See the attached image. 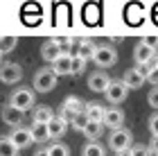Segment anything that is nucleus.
I'll list each match as a JSON object with an SVG mask.
<instances>
[{
    "mask_svg": "<svg viewBox=\"0 0 158 156\" xmlns=\"http://www.w3.org/2000/svg\"><path fill=\"white\" fill-rule=\"evenodd\" d=\"M36 104V95H34V91L32 88H16L14 93L9 95V106H14V109H18V111H30L32 106Z\"/></svg>",
    "mask_w": 158,
    "mask_h": 156,
    "instance_id": "nucleus-1",
    "label": "nucleus"
},
{
    "mask_svg": "<svg viewBox=\"0 0 158 156\" xmlns=\"http://www.w3.org/2000/svg\"><path fill=\"white\" fill-rule=\"evenodd\" d=\"M56 82H59V77L52 73V68H41L34 75V93H50L56 88Z\"/></svg>",
    "mask_w": 158,
    "mask_h": 156,
    "instance_id": "nucleus-2",
    "label": "nucleus"
},
{
    "mask_svg": "<svg viewBox=\"0 0 158 156\" xmlns=\"http://www.w3.org/2000/svg\"><path fill=\"white\" fill-rule=\"evenodd\" d=\"M131 140H133V133H131V129L122 127V129L111 131V136H109V147H111V150L118 154V152L131 150Z\"/></svg>",
    "mask_w": 158,
    "mask_h": 156,
    "instance_id": "nucleus-3",
    "label": "nucleus"
},
{
    "mask_svg": "<svg viewBox=\"0 0 158 156\" xmlns=\"http://www.w3.org/2000/svg\"><path fill=\"white\" fill-rule=\"evenodd\" d=\"M93 61H95L99 68H111V66L118 63V50L113 45H97L95 54H93Z\"/></svg>",
    "mask_w": 158,
    "mask_h": 156,
    "instance_id": "nucleus-4",
    "label": "nucleus"
},
{
    "mask_svg": "<svg viewBox=\"0 0 158 156\" xmlns=\"http://www.w3.org/2000/svg\"><path fill=\"white\" fill-rule=\"evenodd\" d=\"M23 79V68L16 61H2L0 63V82L2 84H16Z\"/></svg>",
    "mask_w": 158,
    "mask_h": 156,
    "instance_id": "nucleus-5",
    "label": "nucleus"
},
{
    "mask_svg": "<svg viewBox=\"0 0 158 156\" xmlns=\"http://www.w3.org/2000/svg\"><path fill=\"white\" fill-rule=\"evenodd\" d=\"M104 95H106V100H109L111 104H120V102L127 100L129 88L122 84V79H111V84H109L106 91H104Z\"/></svg>",
    "mask_w": 158,
    "mask_h": 156,
    "instance_id": "nucleus-6",
    "label": "nucleus"
},
{
    "mask_svg": "<svg viewBox=\"0 0 158 156\" xmlns=\"http://www.w3.org/2000/svg\"><path fill=\"white\" fill-rule=\"evenodd\" d=\"M147 70H149V66H145V68H129L127 73H124V77H122V84H124L127 88H140L142 84H145L147 79Z\"/></svg>",
    "mask_w": 158,
    "mask_h": 156,
    "instance_id": "nucleus-7",
    "label": "nucleus"
},
{
    "mask_svg": "<svg viewBox=\"0 0 158 156\" xmlns=\"http://www.w3.org/2000/svg\"><path fill=\"white\" fill-rule=\"evenodd\" d=\"M102 124H104V127H109L111 131H115V129H122V127H124V111H122V109H118V106L104 109Z\"/></svg>",
    "mask_w": 158,
    "mask_h": 156,
    "instance_id": "nucleus-8",
    "label": "nucleus"
},
{
    "mask_svg": "<svg viewBox=\"0 0 158 156\" xmlns=\"http://www.w3.org/2000/svg\"><path fill=\"white\" fill-rule=\"evenodd\" d=\"M9 140L14 143L16 150H25V147H30L34 140H32V133H30V127H14L11 133H9Z\"/></svg>",
    "mask_w": 158,
    "mask_h": 156,
    "instance_id": "nucleus-9",
    "label": "nucleus"
},
{
    "mask_svg": "<svg viewBox=\"0 0 158 156\" xmlns=\"http://www.w3.org/2000/svg\"><path fill=\"white\" fill-rule=\"evenodd\" d=\"M61 54H63V52H61V43H59V39H48L45 43L41 45V57H43V59H45L48 63H54Z\"/></svg>",
    "mask_w": 158,
    "mask_h": 156,
    "instance_id": "nucleus-10",
    "label": "nucleus"
},
{
    "mask_svg": "<svg viewBox=\"0 0 158 156\" xmlns=\"http://www.w3.org/2000/svg\"><path fill=\"white\" fill-rule=\"evenodd\" d=\"M109 84H111V77L106 75L104 70H95V73L88 75V88L93 93H104Z\"/></svg>",
    "mask_w": 158,
    "mask_h": 156,
    "instance_id": "nucleus-11",
    "label": "nucleus"
},
{
    "mask_svg": "<svg viewBox=\"0 0 158 156\" xmlns=\"http://www.w3.org/2000/svg\"><path fill=\"white\" fill-rule=\"evenodd\" d=\"M154 57H156V50H152V48H149V45H145L142 41H140L138 45H135V50H133V59H135V63H138L140 68L152 66Z\"/></svg>",
    "mask_w": 158,
    "mask_h": 156,
    "instance_id": "nucleus-12",
    "label": "nucleus"
},
{
    "mask_svg": "<svg viewBox=\"0 0 158 156\" xmlns=\"http://www.w3.org/2000/svg\"><path fill=\"white\" fill-rule=\"evenodd\" d=\"M0 118H2L5 124H9L11 129H14V127H20V122L25 120V113L7 104V106H2V111H0Z\"/></svg>",
    "mask_w": 158,
    "mask_h": 156,
    "instance_id": "nucleus-13",
    "label": "nucleus"
},
{
    "mask_svg": "<svg viewBox=\"0 0 158 156\" xmlns=\"http://www.w3.org/2000/svg\"><path fill=\"white\" fill-rule=\"evenodd\" d=\"M95 48L97 45L93 43L90 39H81V41H77L73 57H79L81 61H88V59H93V54H95Z\"/></svg>",
    "mask_w": 158,
    "mask_h": 156,
    "instance_id": "nucleus-14",
    "label": "nucleus"
},
{
    "mask_svg": "<svg viewBox=\"0 0 158 156\" xmlns=\"http://www.w3.org/2000/svg\"><path fill=\"white\" fill-rule=\"evenodd\" d=\"M45 127H48V136L52 138V140L63 138V136H66V131H68V124L63 122L61 118H56V116H54L52 120H50V122H48Z\"/></svg>",
    "mask_w": 158,
    "mask_h": 156,
    "instance_id": "nucleus-15",
    "label": "nucleus"
},
{
    "mask_svg": "<svg viewBox=\"0 0 158 156\" xmlns=\"http://www.w3.org/2000/svg\"><path fill=\"white\" fill-rule=\"evenodd\" d=\"M81 133L86 136V140H88V143H95V140L104 133V124H102V122H90V120H88Z\"/></svg>",
    "mask_w": 158,
    "mask_h": 156,
    "instance_id": "nucleus-16",
    "label": "nucleus"
},
{
    "mask_svg": "<svg viewBox=\"0 0 158 156\" xmlns=\"http://www.w3.org/2000/svg\"><path fill=\"white\" fill-rule=\"evenodd\" d=\"M63 109H68L70 113H75V116H79V113H84L86 111V102L84 100H79L77 95H68L66 100H63Z\"/></svg>",
    "mask_w": 158,
    "mask_h": 156,
    "instance_id": "nucleus-17",
    "label": "nucleus"
},
{
    "mask_svg": "<svg viewBox=\"0 0 158 156\" xmlns=\"http://www.w3.org/2000/svg\"><path fill=\"white\" fill-rule=\"evenodd\" d=\"M70 59H73V57H70V54H61L59 59H56V61L52 63V73H54L56 77L70 75Z\"/></svg>",
    "mask_w": 158,
    "mask_h": 156,
    "instance_id": "nucleus-18",
    "label": "nucleus"
},
{
    "mask_svg": "<svg viewBox=\"0 0 158 156\" xmlns=\"http://www.w3.org/2000/svg\"><path fill=\"white\" fill-rule=\"evenodd\" d=\"M84 113H86V118H88L90 122H102V118H104V106L97 104V102H88Z\"/></svg>",
    "mask_w": 158,
    "mask_h": 156,
    "instance_id": "nucleus-19",
    "label": "nucleus"
},
{
    "mask_svg": "<svg viewBox=\"0 0 158 156\" xmlns=\"http://www.w3.org/2000/svg\"><path fill=\"white\" fill-rule=\"evenodd\" d=\"M30 133H32V140H34V143H45V140H50V136H48V127L41 124V122H32Z\"/></svg>",
    "mask_w": 158,
    "mask_h": 156,
    "instance_id": "nucleus-20",
    "label": "nucleus"
},
{
    "mask_svg": "<svg viewBox=\"0 0 158 156\" xmlns=\"http://www.w3.org/2000/svg\"><path fill=\"white\" fill-rule=\"evenodd\" d=\"M52 118H54V113H52V109H50V106H39V109H34V120H32V122L48 124Z\"/></svg>",
    "mask_w": 158,
    "mask_h": 156,
    "instance_id": "nucleus-21",
    "label": "nucleus"
},
{
    "mask_svg": "<svg viewBox=\"0 0 158 156\" xmlns=\"http://www.w3.org/2000/svg\"><path fill=\"white\" fill-rule=\"evenodd\" d=\"M81 156H106V150H104V145H99L95 140V143H86L84 145Z\"/></svg>",
    "mask_w": 158,
    "mask_h": 156,
    "instance_id": "nucleus-22",
    "label": "nucleus"
},
{
    "mask_svg": "<svg viewBox=\"0 0 158 156\" xmlns=\"http://www.w3.org/2000/svg\"><path fill=\"white\" fill-rule=\"evenodd\" d=\"M0 156H18V150L14 147L9 136H0Z\"/></svg>",
    "mask_w": 158,
    "mask_h": 156,
    "instance_id": "nucleus-23",
    "label": "nucleus"
},
{
    "mask_svg": "<svg viewBox=\"0 0 158 156\" xmlns=\"http://www.w3.org/2000/svg\"><path fill=\"white\" fill-rule=\"evenodd\" d=\"M45 150H48V156H70L68 145H63V143H52V145H48Z\"/></svg>",
    "mask_w": 158,
    "mask_h": 156,
    "instance_id": "nucleus-24",
    "label": "nucleus"
},
{
    "mask_svg": "<svg viewBox=\"0 0 158 156\" xmlns=\"http://www.w3.org/2000/svg\"><path fill=\"white\" fill-rule=\"evenodd\" d=\"M16 45H18V39L16 36H0V52H2V54L16 50Z\"/></svg>",
    "mask_w": 158,
    "mask_h": 156,
    "instance_id": "nucleus-25",
    "label": "nucleus"
},
{
    "mask_svg": "<svg viewBox=\"0 0 158 156\" xmlns=\"http://www.w3.org/2000/svg\"><path fill=\"white\" fill-rule=\"evenodd\" d=\"M84 68H86V61H81L79 57H73V59H70V75H73V77L81 75Z\"/></svg>",
    "mask_w": 158,
    "mask_h": 156,
    "instance_id": "nucleus-26",
    "label": "nucleus"
},
{
    "mask_svg": "<svg viewBox=\"0 0 158 156\" xmlns=\"http://www.w3.org/2000/svg\"><path fill=\"white\" fill-rule=\"evenodd\" d=\"M86 122H88V118H86V113H79V116H77V118L73 120V129H75V131H84Z\"/></svg>",
    "mask_w": 158,
    "mask_h": 156,
    "instance_id": "nucleus-27",
    "label": "nucleus"
},
{
    "mask_svg": "<svg viewBox=\"0 0 158 156\" xmlns=\"http://www.w3.org/2000/svg\"><path fill=\"white\" fill-rule=\"evenodd\" d=\"M129 152H131V156H152L149 147H145V145H133Z\"/></svg>",
    "mask_w": 158,
    "mask_h": 156,
    "instance_id": "nucleus-28",
    "label": "nucleus"
},
{
    "mask_svg": "<svg viewBox=\"0 0 158 156\" xmlns=\"http://www.w3.org/2000/svg\"><path fill=\"white\" fill-rule=\"evenodd\" d=\"M56 118H61L66 124H73V120H75L77 116H75V113H70L68 109H63V106H61V109H59V116H56Z\"/></svg>",
    "mask_w": 158,
    "mask_h": 156,
    "instance_id": "nucleus-29",
    "label": "nucleus"
},
{
    "mask_svg": "<svg viewBox=\"0 0 158 156\" xmlns=\"http://www.w3.org/2000/svg\"><path fill=\"white\" fill-rule=\"evenodd\" d=\"M145 79H147L149 84H154V86H158V68H156V66H149Z\"/></svg>",
    "mask_w": 158,
    "mask_h": 156,
    "instance_id": "nucleus-30",
    "label": "nucleus"
},
{
    "mask_svg": "<svg viewBox=\"0 0 158 156\" xmlns=\"http://www.w3.org/2000/svg\"><path fill=\"white\" fill-rule=\"evenodd\" d=\"M147 102H149V106H152V109H156V111H158V86L149 91V95H147Z\"/></svg>",
    "mask_w": 158,
    "mask_h": 156,
    "instance_id": "nucleus-31",
    "label": "nucleus"
},
{
    "mask_svg": "<svg viewBox=\"0 0 158 156\" xmlns=\"http://www.w3.org/2000/svg\"><path fill=\"white\" fill-rule=\"evenodd\" d=\"M149 131H152V136H158V113L149 118Z\"/></svg>",
    "mask_w": 158,
    "mask_h": 156,
    "instance_id": "nucleus-32",
    "label": "nucleus"
},
{
    "mask_svg": "<svg viewBox=\"0 0 158 156\" xmlns=\"http://www.w3.org/2000/svg\"><path fill=\"white\" fill-rule=\"evenodd\" d=\"M142 43L149 45L152 50H158V36H145V39H142Z\"/></svg>",
    "mask_w": 158,
    "mask_h": 156,
    "instance_id": "nucleus-33",
    "label": "nucleus"
},
{
    "mask_svg": "<svg viewBox=\"0 0 158 156\" xmlns=\"http://www.w3.org/2000/svg\"><path fill=\"white\" fill-rule=\"evenodd\" d=\"M149 152L158 156V136H154L152 140H149Z\"/></svg>",
    "mask_w": 158,
    "mask_h": 156,
    "instance_id": "nucleus-34",
    "label": "nucleus"
},
{
    "mask_svg": "<svg viewBox=\"0 0 158 156\" xmlns=\"http://www.w3.org/2000/svg\"><path fill=\"white\" fill-rule=\"evenodd\" d=\"M34 156H48V150H45V147H41V150L34 152Z\"/></svg>",
    "mask_w": 158,
    "mask_h": 156,
    "instance_id": "nucleus-35",
    "label": "nucleus"
},
{
    "mask_svg": "<svg viewBox=\"0 0 158 156\" xmlns=\"http://www.w3.org/2000/svg\"><path fill=\"white\" fill-rule=\"evenodd\" d=\"M115 156H131V152H129V150H124V152H118Z\"/></svg>",
    "mask_w": 158,
    "mask_h": 156,
    "instance_id": "nucleus-36",
    "label": "nucleus"
},
{
    "mask_svg": "<svg viewBox=\"0 0 158 156\" xmlns=\"http://www.w3.org/2000/svg\"><path fill=\"white\" fill-rule=\"evenodd\" d=\"M152 66H156V68H158V52H156V57H154V61H152Z\"/></svg>",
    "mask_w": 158,
    "mask_h": 156,
    "instance_id": "nucleus-37",
    "label": "nucleus"
},
{
    "mask_svg": "<svg viewBox=\"0 0 158 156\" xmlns=\"http://www.w3.org/2000/svg\"><path fill=\"white\" fill-rule=\"evenodd\" d=\"M0 63H2V52H0Z\"/></svg>",
    "mask_w": 158,
    "mask_h": 156,
    "instance_id": "nucleus-38",
    "label": "nucleus"
}]
</instances>
